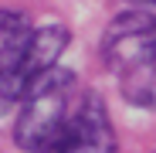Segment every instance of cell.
Masks as SVG:
<instances>
[{
	"instance_id": "cell-3",
	"label": "cell",
	"mask_w": 156,
	"mask_h": 153,
	"mask_svg": "<svg viewBox=\"0 0 156 153\" xmlns=\"http://www.w3.org/2000/svg\"><path fill=\"white\" fill-rule=\"evenodd\" d=\"M51 143L58 153H115V133L105 112V102L95 92H85L71 109L65 129Z\"/></svg>"
},
{
	"instance_id": "cell-1",
	"label": "cell",
	"mask_w": 156,
	"mask_h": 153,
	"mask_svg": "<svg viewBox=\"0 0 156 153\" xmlns=\"http://www.w3.org/2000/svg\"><path fill=\"white\" fill-rule=\"evenodd\" d=\"M102 61L115 75L122 95L133 106H156V17L146 10H126L112 17L102 34Z\"/></svg>"
},
{
	"instance_id": "cell-6",
	"label": "cell",
	"mask_w": 156,
	"mask_h": 153,
	"mask_svg": "<svg viewBox=\"0 0 156 153\" xmlns=\"http://www.w3.org/2000/svg\"><path fill=\"white\" fill-rule=\"evenodd\" d=\"M136 4H149V7H156V0H136Z\"/></svg>"
},
{
	"instance_id": "cell-5",
	"label": "cell",
	"mask_w": 156,
	"mask_h": 153,
	"mask_svg": "<svg viewBox=\"0 0 156 153\" xmlns=\"http://www.w3.org/2000/svg\"><path fill=\"white\" fill-rule=\"evenodd\" d=\"M27 38H31L27 20L14 10H0V82L14 78L24 58V48H27Z\"/></svg>"
},
{
	"instance_id": "cell-4",
	"label": "cell",
	"mask_w": 156,
	"mask_h": 153,
	"mask_svg": "<svg viewBox=\"0 0 156 153\" xmlns=\"http://www.w3.org/2000/svg\"><path fill=\"white\" fill-rule=\"evenodd\" d=\"M68 41H71V34H68L65 24H44V27L31 31L27 48H24V58H20V65L14 71V78H7L4 85H10V92L17 95L27 78H34V75H41L48 68H55V61H58L61 51L68 48Z\"/></svg>"
},
{
	"instance_id": "cell-2",
	"label": "cell",
	"mask_w": 156,
	"mask_h": 153,
	"mask_svg": "<svg viewBox=\"0 0 156 153\" xmlns=\"http://www.w3.org/2000/svg\"><path fill=\"white\" fill-rule=\"evenodd\" d=\"M71 89L75 75L65 68H48L20 85V112L14 126V143L27 153H37L44 143H51L71 116Z\"/></svg>"
}]
</instances>
